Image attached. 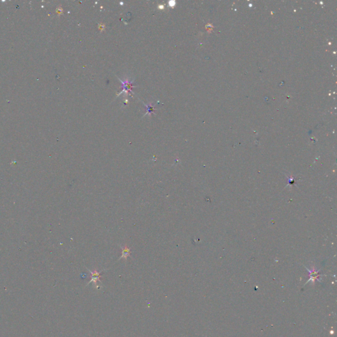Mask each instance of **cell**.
I'll return each mask as SVG.
<instances>
[{
	"label": "cell",
	"mask_w": 337,
	"mask_h": 337,
	"mask_svg": "<svg viewBox=\"0 0 337 337\" xmlns=\"http://www.w3.org/2000/svg\"><path fill=\"white\" fill-rule=\"evenodd\" d=\"M88 271H89V272L91 274V280H90L89 283H88V285L93 283H94L95 285H96V283H98V281L99 282H101L100 280V273L102 272V271H100V272H98L97 271H92L88 269Z\"/></svg>",
	"instance_id": "6da1fadb"
},
{
	"label": "cell",
	"mask_w": 337,
	"mask_h": 337,
	"mask_svg": "<svg viewBox=\"0 0 337 337\" xmlns=\"http://www.w3.org/2000/svg\"><path fill=\"white\" fill-rule=\"evenodd\" d=\"M130 253L131 251L130 248H129L127 246H125V248L122 247V255H121V257L119 259V260H120L121 259H125V260H126L127 257L130 256Z\"/></svg>",
	"instance_id": "7a4b0ae2"
}]
</instances>
